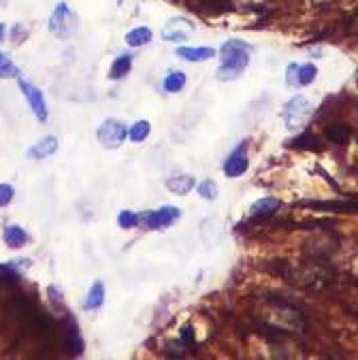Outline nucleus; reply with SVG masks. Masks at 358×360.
I'll list each match as a JSON object with an SVG mask.
<instances>
[{
    "label": "nucleus",
    "mask_w": 358,
    "mask_h": 360,
    "mask_svg": "<svg viewBox=\"0 0 358 360\" xmlns=\"http://www.w3.org/2000/svg\"><path fill=\"white\" fill-rule=\"evenodd\" d=\"M318 77V66L307 62V64H288L286 68V84L290 88H305L310 86Z\"/></svg>",
    "instance_id": "nucleus-7"
},
{
    "label": "nucleus",
    "mask_w": 358,
    "mask_h": 360,
    "mask_svg": "<svg viewBox=\"0 0 358 360\" xmlns=\"http://www.w3.org/2000/svg\"><path fill=\"white\" fill-rule=\"evenodd\" d=\"M133 70V56H117L115 60H113V64H111V68H109V79H113V82H120V79H124V77Z\"/></svg>",
    "instance_id": "nucleus-16"
},
{
    "label": "nucleus",
    "mask_w": 358,
    "mask_h": 360,
    "mask_svg": "<svg viewBox=\"0 0 358 360\" xmlns=\"http://www.w3.org/2000/svg\"><path fill=\"white\" fill-rule=\"evenodd\" d=\"M5 35H7V30H5V23H0V43H3Z\"/></svg>",
    "instance_id": "nucleus-26"
},
{
    "label": "nucleus",
    "mask_w": 358,
    "mask_h": 360,
    "mask_svg": "<svg viewBox=\"0 0 358 360\" xmlns=\"http://www.w3.org/2000/svg\"><path fill=\"white\" fill-rule=\"evenodd\" d=\"M19 68L0 51V79H9V77H17Z\"/></svg>",
    "instance_id": "nucleus-23"
},
{
    "label": "nucleus",
    "mask_w": 358,
    "mask_h": 360,
    "mask_svg": "<svg viewBox=\"0 0 358 360\" xmlns=\"http://www.w3.org/2000/svg\"><path fill=\"white\" fill-rule=\"evenodd\" d=\"M218 51L214 47H177L175 56L186 62H207L211 60Z\"/></svg>",
    "instance_id": "nucleus-10"
},
{
    "label": "nucleus",
    "mask_w": 358,
    "mask_h": 360,
    "mask_svg": "<svg viewBox=\"0 0 358 360\" xmlns=\"http://www.w3.org/2000/svg\"><path fill=\"white\" fill-rule=\"evenodd\" d=\"M66 350L70 354H82L84 352V339L79 335V326H77L73 320L66 322Z\"/></svg>",
    "instance_id": "nucleus-15"
},
{
    "label": "nucleus",
    "mask_w": 358,
    "mask_h": 360,
    "mask_svg": "<svg viewBox=\"0 0 358 360\" xmlns=\"http://www.w3.org/2000/svg\"><path fill=\"white\" fill-rule=\"evenodd\" d=\"M98 143L105 147V149H117L126 137H128V128L120 122V120H105L100 126H98Z\"/></svg>",
    "instance_id": "nucleus-5"
},
{
    "label": "nucleus",
    "mask_w": 358,
    "mask_h": 360,
    "mask_svg": "<svg viewBox=\"0 0 358 360\" xmlns=\"http://www.w3.org/2000/svg\"><path fill=\"white\" fill-rule=\"evenodd\" d=\"M182 218V209L173 207V205H164V207L156 209V211H145L139 214V224L147 230H158V228H167L173 222H177Z\"/></svg>",
    "instance_id": "nucleus-4"
},
{
    "label": "nucleus",
    "mask_w": 358,
    "mask_h": 360,
    "mask_svg": "<svg viewBox=\"0 0 358 360\" xmlns=\"http://www.w3.org/2000/svg\"><path fill=\"white\" fill-rule=\"evenodd\" d=\"M149 133H151V124L147 120H139L128 128V137H131L133 143H143L149 137Z\"/></svg>",
    "instance_id": "nucleus-20"
},
{
    "label": "nucleus",
    "mask_w": 358,
    "mask_h": 360,
    "mask_svg": "<svg viewBox=\"0 0 358 360\" xmlns=\"http://www.w3.org/2000/svg\"><path fill=\"white\" fill-rule=\"evenodd\" d=\"M312 115H314L312 102L301 94L290 98L284 105V111H281V117H284V124H286L288 131H299V128L305 126Z\"/></svg>",
    "instance_id": "nucleus-3"
},
{
    "label": "nucleus",
    "mask_w": 358,
    "mask_h": 360,
    "mask_svg": "<svg viewBox=\"0 0 358 360\" xmlns=\"http://www.w3.org/2000/svg\"><path fill=\"white\" fill-rule=\"evenodd\" d=\"M102 303H105V284H102V281H94V286L90 288V292L86 296L84 307L88 312H92V310H98Z\"/></svg>",
    "instance_id": "nucleus-17"
},
{
    "label": "nucleus",
    "mask_w": 358,
    "mask_h": 360,
    "mask_svg": "<svg viewBox=\"0 0 358 360\" xmlns=\"http://www.w3.org/2000/svg\"><path fill=\"white\" fill-rule=\"evenodd\" d=\"M196 32V26L188 17H171L162 28V39L171 43H184Z\"/></svg>",
    "instance_id": "nucleus-6"
},
{
    "label": "nucleus",
    "mask_w": 358,
    "mask_h": 360,
    "mask_svg": "<svg viewBox=\"0 0 358 360\" xmlns=\"http://www.w3.org/2000/svg\"><path fill=\"white\" fill-rule=\"evenodd\" d=\"M77 23H79V19H77L73 9L66 3H58L49 17V32L56 39H70L77 32Z\"/></svg>",
    "instance_id": "nucleus-2"
},
{
    "label": "nucleus",
    "mask_w": 358,
    "mask_h": 360,
    "mask_svg": "<svg viewBox=\"0 0 358 360\" xmlns=\"http://www.w3.org/2000/svg\"><path fill=\"white\" fill-rule=\"evenodd\" d=\"M15 281H19L15 263H0V284H15Z\"/></svg>",
    "instance_id": "nucleus-22"
},
{
    "label": "nucleus",
    "mask_w": 358,
    "mask_h": 360,
    "mask_svg": "<svg viewBox=\"0 0 358 360\" xmlns=\"http://www.w3.org/2000/svg\"><path fill=\"white\" fill-rule=\"evenodd\" d=\"M5 243L11 249H19V247H23L26 243H28V233H26V230L17 224H9L5 228Z\"/></svg>",
    "instance_id": "nucleus-14"
},
{
    "label": "nucleus",
    "mask_w": 358,
    "mask_h": 360,
    "mask_svg": "<svg viewBox=\"0 0 358 360\" xmlns=\"http://www.w3.org/2000/svg\"><path fill=\"white\" fill-rule=\"evenodd\" d=\"M58 149V139L56 137H43L41 141H37L30 149H28V158L32 160H43V158H49L51 153H56Z\"/></svg>",
    "instance_id": "nucleus-12"
},
{
    "label": "nucleus",
    "mask_w": 358,
    "mask_h": 360,
    "mask_svg": "<svg viewBox=\"0 0 358 360\" xmlns=\"http://www.w3.org/2000/svg\"><path fill=\"white\" fill-rule=\"evenodd\" d=\"M184 86H186V73H182V70L169 73V75L164 77V82H162L164 92H171V94H175V92H179V90H184Z\"/></svg>",
    "instance_id": "nucleus-19"
},
{
    "label": "nucleus",
    "mask_w": 358,
    "mask_h": 360,
    "mask_svg": "<svg viewBox=\"0 0 358 360\" xmlns=\"http://www.w3.org/2000/svg\"><path fill=\"white\" fill-rule=\"evenodd\" d=\"M117 224H120V228H124V230H131V228L139 226V214L124 209V211H120V216H117Z\"/></svg>",
    "instance_id": "nucleus-24"
},
{
    "label": "nucleus",
    "mask_w": 358,
    "mask_h": 360,
    "mask_svg": "<svg viewBox=\"0 0 358 360\" xmlns=\"http://www.w3.org/2000/svg\"><path fill=\"white\" fill-rule=\"evenodd\" d=\"M15 196V190L13 186L9 184H0V207H5V205H9Z\"/></svg>",
    "instance_id": "nucleus-25"
},
{
    "label": "nucleus",
    "mask_w": 358,
    "mask_h": 360,
    "mask_svg": "<svg viewBox=\"0 0 358 360\" xmlns=\"http://www.w3.org/2000/svg\"><path fill=\"white\" fill-rule=\"evenodd\" d=\"M194 186H196V182H194L192 175H175V177H169V179H167L169 192L179 194V196H184V194L192 192Z\"/></svg>",
    "instance_id": "nucleus-13"
},
{
    "label": "nucleus",
    "mask_w": 358,
    "mask_h": 360,
    "mask_svg": "<svg viewBox=\"0 0 358 360\" xmlns=\"http://www.w3.org/2000/svg\"><path fill=\"white\" fill-rule=\"evenodd\" d=\"M249 56H252V45H247L241 39H228L222 49H220V68L216 73V77L220 82H235L243 75V70L249 64Z\"/></svg>",
    "instance_id": "nucleus-1"
},
{
    "label": "nucleus",
    "mask_w": 358,
    "mask_h": 360,
    "mask_svg": "<svg viewBox=\"0 0 358 360\" xmlns=\"http://www.w3.org/2000/svg\"><path fill=\"white\" fill-rule=\"evenodd\" d=\"M281 207V200L277 198H271V196H265V198H258L252 207H249V218L254 220H265L269 218L271 214H275L277 209Z\"/></svg>",
    "instance_id": "nucleus-11"
},
{
    "label": "nucleus",
    "mask_w": 358,
    "mask_h": 360,
    "mask_svg": "<svg viewBox=\"0 0 358 360\" xmlns=\"http://www.w3.org/2000/svg\"><path fill=\"white\" fill-rule=\"evenodd\" d=\"M196 192H198V196H202L205 200H216L218 194H220V188H218V184L214 182V179H205V182H200V184L196 186Z\"/></svg>",
    "instance_id": "nucleus-21"
},
{
    "label": "nucleus",
    "mask_w": 358,
    "mask_h": 360,
    "mask_svg": "<svg viewBox=\"0 0 358 360\" xmlns=\"http://www.w3.org/2000/svg\"><path fill=\"white\" fill-rule=\"evenodd\" d=\"M17 86H19V90L23 92L26 100H28V105H30L35 117H37L39 122H47V102H45L43 92H41L35 84H30L28 79H19Z\"/></svg>",
    "instance_id": "nucleus-8"
},
{
    "label": "nucleus",
    "mask_w": 358,
    "mask_h": 360,
    "mask_svg": "<svg viewBox=\"0 0 358 360\" xmlns=\"http://www.w3.org/2000/svg\"><path fill=\"white\" fill-rule=\"evenodd\" d=\"M249 167V160H247V143L241 141L235 151H230V156L226 158L224 162V175L226 177H241Z\"/></svg>",
    "instance_id": "nucleus-9"
},
{
    "label": "nucleus",
    "mask_w": 358,
    "mask_h": 360,
    "mask_svg": "<svg viewBox=\"0 0 358 360\" xmlns=\"http://www.w3.org/2000/svg\"><path fill=\"white\" fill-rule=\"evenodd\" d=\"M151 28H147V26H139V28H133L131 32L126 35V43L131 47H143L147 43H151Z\"/></svg>",
    "instance_id": "nucleus-18"
}]
</instances>
